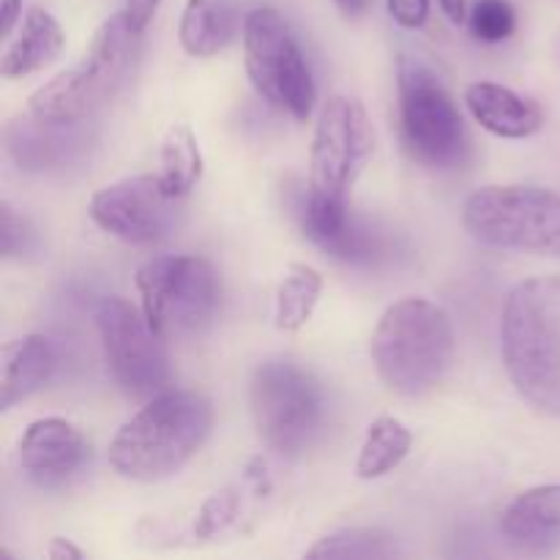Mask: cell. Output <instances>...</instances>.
I'll list each match as a JSON object with an SVG mask.
<instances>
[{
    "label": "cell",
    "instance_id": "obj_10",
    "mask_svg": "<svg viewBox=\"0 0 560 560\" xmlns=\"http://www.w3.org/2000/svg\"><path fill=\"white\" fill-rule=\"evenodd\" d=\"M246 74L255 91L295 120H306L315 109L317 88L299 38L277 9L249 11L244 16Z\"/></svg>",
    "mask_w": 560,
    "mask_h": 560
},
{
    "label": "cell",
    "instance_id": "obj_20",
    "mask_svg": "<svg viewBox=\"0 0 560 560\" xmlns=\"http://www.w3.org/2000/svg\"><path fill=\"white\" fill-rule=\"evenodd\" d=\"M410 448H413V432L394 416H381L366 427V438L355 459V474L364 481L383 479L405 463Z\"/></svg>",
    "mask_w": 560,
    "mask_h": 560
},
{
    "label": "cell",
    "instance_id": "obj_18",
    "mask_svg": "<svg viewBox=\"0 0 560 560\" xmlns=\"http://www.w3.org/2000/svg\"><path fill=\"white\" fill-rule=\"evenodd\" d=\"M55 370V348L44 334H25L3 345L0 361V408L11 410L14 405L31 399Z\"/></svg>",
    "mask_w": 560,
    "mask_h": 560
},
{
    "label": "cell",
    "instance_id": "obj_32",
    "mask_svg": "<svg viewBox=\"0 0 560 560\" xmlns=\"http://www.w3.org/2000/svg\"><path fill=\"white\" fill-rule=\"evenodd\" d=\"M443 9V14L448 16V20L454 22V25H463V22H468V5H465V0H438Z\"/></svg>",
    "mask_w": 560,
    "mask_h": 560
},
{
    "label": "cell",
    "instance_id": "obj_17",
    "mask_svg": "<svg viewBox=\"0 0 560 560\" xmlns=\"http://www.w3.org/2000/svg\"><path fill=\"white\" fill-rule=\"evenodd\" d=\"M66 47V33L60 22L47 9L31 5L20 22V31L14 33L0 55V74L5 80H20V77L36 74L44 66L52 63Z\"/></svg>",
    "mask_w": 560,
    "mask_h": 560
},
{
    "label": "cell",
    "instance_id": "obj_11",
    "mask_svg": "<svg viewBox=\"0 0 560 560\" xmlns=\"http://www.w3.org/2000/svg\"><path fill=\"white\" fill-rule=\"evenodd\" d=\"M96 328L104 361L115 383L131 399H153L170 386V355L164 339L148 326L142 310L126 299H102L96 306Z\"/></svg>",
    "mask_w": 560,
    "mask_h": 560
},
{
    "label": "cell",
    "instance_id": "obj_27",
    "mask_svg": "<svg viewBox=\"0 0 560 560\" xmlns=\"http://www.w3.org/2000/svg\"><path fill=\"white\" fill-rule=\"evenodd\" d=\"M33 230L9 202H0V255L5 260L11 257H22L27 249H31Z\"/></svg>",
    "mask_w": 560,
    "mask_h": 560
},
{
    "label": "cell",
    "instance_id": "obj_24",
    "mask_svg": "<svg viewBox=\"0 0 560 560\" xmlns=\"http://www.w3.org/2000/svg\"><path fill=\"white\" fill-rule=\"evenodd\" d=\"M386 235L375 224L353 217V211L345 219L342 228L320 246V252H326L328 257L339 262H350V266H375L381 257H386Z\"/></svg>",
    "mask_w": 560,
    "mask_h": 560
},
{
    "label": "cell",
    "instance_id": "obj_29",
    "mask_svg": "<svg viewBox=\"0 0 560 560\" xmlns=\"http://www.w3.org/2000/svg\"><path fill=\"white\" fill-rule=\"evenodd\" d=\"M159 3H162V0H124V14L129 16V22L137 31L145 33L148 25L153 22V16H156Z\"/></svg>",
    "mask_w": 560,
    "mask_h": 560
},
{
    "label": "cell",
    "instance_id": "obj_1",
    "mask_svg": "<svg viewBox=\"0 0 560 560\" xmlns=\"http://www.w3.org/2000/svg\"><path fill=\"white\" fill-rule=\"evenodd\" d=\"M375 151V131L364 104L328 96L320 107L310 151V180L301 202V230L320 249L350 217L348 197Z\"/></svg>",
    "mask_w": 560,
    "mask_h": 560
},
{
    "label": "cell",
    "instance_id": "obj_3",
    "mask_svg": "<svg viewBox=\"0 0 560 560\" xmlns=\"http://www.w3.org/2000/svg\"><path fill=\"white\" fill-rule=\"evenodd\" d=\"M501 353L520 397L560 416V279L514 284L501 315Z\"/></svg>",
    "mask_w": 560,
    "mask_h": 560
},
{
    "label": "cell",
    "instance_id": "obj_6",
    "mask_svg": "<svg viewBox=\"0 0 560 560\" xmlns=\"http://www.w3.org/2000/svg\"><path fill=\"white\" fill-rule=\"evenodd\" d=\"M463 224L492 249L560 257V191L545 186H481L465 200Z\"/></svg>",
    "mask_w": 560,
    "mask_h": 560
},
{
    "label": "cell",
    "instance_id": "obj_16",
    "mask_svg": "<svg viewBox=\"0 0 560 560\" xmlns=\"http://www.w3.org/2000/svg\"><path fill=\"white\" fill-rule=\"evenodd\" d=\"M501 530L517 550L545 556L560 547V485L520 492L506 506Z\"/></svg>",
    "mask_w": 560,
    "mask_h": 560
},
{
    "label": "cell",
    "instance_id": "obj_5",
    "mask_svg": "<svg viewBox=\"0 0 560 560\" xmlns=\"http://www.w3.org/2000/svg\"><path fill=\"white\" fill-rule=\"evenodd\" d=\"M142 31H137L124 14H113L98 25L91 47L71 69L38 88L27 98V113L47 124L80 126L107 107L129 80L140 55Z\"/></svg>",
    "mask_w": 560,
    "mask_h": 560
},
{
    "label": "cell",
    "instance_id": "obj_25",
    "mask_svg": "<svg viewBox=\"0 0 560 560\" xmlns=\"http://www.w3.org/2000/svg\"><path fill=\"white\" fill-rule=\"evenodd\" d=\"M468 27L479 42L501 44L512 38L517 27V11L509 0H476L470 5Z\"/></svg>",
    "mask_w": 560,
    "mask_h": 560
},
{
    "label": "cell",
    "instance_id": "obj_22",
    "mask_svg": "<svg viewBox=\"0 0 560 560\" xmlns=\"http://www.w3.org/2000/svg\"><path fill=\"white\" fill-rule=\"evenodd\" d=\"M405 550L392 534L377 528H345L317 539L306 550L312 560H392L402 558Z\"/></svg>",
    "mask_w": 560,
    "mask_h": 560
},
{
    "label": "cell",
    "instance_id": "obj_12",
    "mask_svg": "<svg viewBox=\"0 0 560 560\" xmlns=\"http://www.w3.org/2000/svg\"><path fill=\"white\" fill-rule=\"evenodd\" d=\"M175 202L162 175H131L115 180L91 197L93 222L126 244H153L164 238L175 222Z\"/></svg>",
    "mask_w": 560,
    "mask_h": 560
},
{
    "label": "cell",
    "instance_id": "obj_2",
    "mask_svg": "<svg viewBox=\"0 0 560 560\" xmlns=\"http://www.w3.org/2000/svg\"><path fill=\"white\" fill-rule=\"evenodd\" d=\"M213 430L211 399L167 388L148 399L109 443V465L120 479L156 485L173 479L206 446Z\"/></svg>",
    "mask_w": 560,
    "mask_h": 560
},
{
    "label": "cell",
    "instance_id": "obj_31",
    "mask_svg": "<svg viewBox=\"0 0 560 560\" xmlns=\"http://www.w3.org/2000/svg\"><path fill=\"white\" fill-rule=\"evenodd\" d=\"M47 558L49 560H82L85 558V552H82L80 547L71 545L69 539H60V536H55L47 547Z\"/></svg>",
    "mask_w": 560,
    "mask_h": 560
},
{
    "label": "cell",
    "instance_id": "obj_19",
    "mask_svg": "<svg viewBox=\"0 0 560 560\" xmlns=\"http://www.w3.org/2000/svg\"><path fill=\"white\" fill-rule=\"evenodd\" d=\"M241 22L238 0H186L180 14V47L191 58H213L230 47Z\"/></svg>",
    "mask_w": 560,
    "mask_h": 560
},
{
    "label": "cell",
    "instance_id": "obj_21",
    "mask_svg": "<svg viewBox=\"0 0 560 560\" xmlns=\"http://www.w3.org/2000/svg\"><path fill=\"white\" fill-rule=\"evenodd\" d=\"M320 295V271L306 266V262H290L277 288V312H273V320H277L279 331H301L312 320V315H315Z\"/></svg>",
    "mask_w": 560,
    "mask_h": 560
},
{
    "label": "cell",
    "instance_id": "obj_13",
    "mask_svg": "<svg viewBox=\"0 0 560 560\" xmlns=\"http://www.w3.org/2000/svg\"><path fill=\"white\" fill-rule=\"evenodd\" d=\"M88 459H91V446L85 435L71 421L58 419V416L27 424L16 446L20 470L44 490H58L69 485L85 468Z\"/></svg>",
    "mask_w": 560,
    "mask_h": 560
},
{
    "label": "cell",
    "instance_id": "obj_8",
    "mask_svg": "<svg viewBox=\"0 0 560 560\" xmlns=\"http://www.w3.org/2000/svg\"><path fill=\"white\" fill-rule=\"evenodd\" d=\"M140 310L148 326L164 339H189L206 331L217 315V268L197 255H162L137 271Z\"/></svg>",
    "mask_w": 560,
    "mask_h": 560
},
{
    "label": "cell",
    "instance_id": "obj_30",
    "mask_svg": "<svg viewBox=\"0 0 560 560\" xmlns=\"http://www.w3.org/2000/svg\"><path fill=\"white\" fill-rule=\"evenodd\" d=\"M22 16H25L22 14V0H3V3H0V33H3V38L14 36Z\"/></svg>",
    "mask_w": 560,
    "mask_h": 560
},
{
    "label": "cell",
    "instance_id": "obj_4",
    "mask_svg": "<svg viewBox=\"0 0 560 560\" xmlns=\"http://www.w3.org/2000/svg\"><path fill=\"white\" fill-rule=\"evenodd\" d=\"M377 377L402 397L430 394L454 359V326L443 306L427 299H402L383 312L372 331Z\"/></svg>",
    "mask_w": 560,
    "mask_h": 560
},
{
    "label": "cell",
    "instance_id": "obj_14",
    "mask_svg": "<svg viewBox=\"0 0 560 560\" xmlns=\"http://www.w3.org/2000/svg\"><path fill=\"white\" fill-rule=\"evenodd\" d=\"M80 126L47 124L27 113L25 118H14L5 126V151L22 170H33V173L63 167L82 151V145H88V137L82 135Z\"/></svg>",
    "mask_w": 560,
    "mask_h": 560
},
{
    "label": "cell",
    "instance_id": "obj_9",
    "mask_svg": "<svg viewBox=\"0 0 560 560\" xmlns=\"http://www.w3.org/2000/svg\"><path fill=\"white\" fill-rule=\"evenodd\" d=\"M249 408L260 441L279 457H299L320 432V383L288 359L262 361L252 375Z\"/></svg>",
    "mask_w": 560,
    "mask_h": 560
},
{
    "label": "cell",
    "instance_id": "obj_26",
    "mask_svg": "<svg viewBox=\"0 0 560 560\" xmlns=\"http://www.w3.org/2000/svg\"><path fill=\"white\" fill-rule=\"evenodd\" d=\"M238 495L235 490H219L208 498L200 506L195 520V536L197 539H213V536L222 534L228 525L235 523L238 517Z\"/></svg>",
    "mask_w": 560,
    "mask_h": 560
},
{
    "label": "cell",
    "instance_id": "obj_28",
    "mask_svg": "<svg viewBox=\"0 0 560 560\" xmlns=\"http://www.w3.org/2000/svg\"><path fill=\"white\" fill-rule=\"evenodd\" d=\"M386 9L392 20L405 31H419L430 20V0H386Z\"/></svg>",
    "mask_w": 560,
    "mask_h": 560
},
{
    "label": "cell",
    "instance_id": "obj_23",
    "mask_svg": "<svg viewBox=\"0 0 560 560\" xmlns=\"http://www.w3.org/2000/svg\"><path fill=\"white\" fill-rule=\"evenodd\" d=\"M162 184L173 197H186L202 175V151L195 131L175 124L162 140Z\"/></svg>",
    "mask_w": 560,
    "mask_h": 560
},
{
    "label": "cell",
    "instance_id": "obj_7",
    "mask_svg": "<svg viewBox=\"0 0 560 560\" xmlns=\"http://www.w3.org/2000/svg\"><path fill=\"white\" fill-rule=\"evenodd\" d=\"M399 129L416 162L432 170H452L468 159L470 137L452 93L441 77L413 55L397 60Z\"/></svg>",
    "mask_w": 560,
    "mask_h": 560
},
{
    "label": "cell",
    "instance_id": "obj_15",
    "mask_svg": "<svg viewBox=\"0 0 560 560\" xmlns=\"http://www.w3.org/2000/svg\"><path fill=\"white\" fill-rule=\"evenodd\" d=\"M465 107L476 124L503 140H525L545 126V113L534 98L501 82H474L465 91Z\"/></svg>",
    "mask_w": 560,
    "mask_h": 560
},
{
    "label": "cell",
    "instance_id": "obj_33",
    "mask_svg": "<svg viewBox=\"0 0 560 560\" xmlns=\"http://www.w3.org/2000/svg\"><path fill=\"white\" fill-rule=\"evenodd\" d=\"M345 16H359L366 9V0H334Z\"/></svg>",
    "mask_w": 560,
    "mask_h": 560
}]
</instances>
